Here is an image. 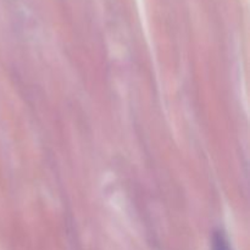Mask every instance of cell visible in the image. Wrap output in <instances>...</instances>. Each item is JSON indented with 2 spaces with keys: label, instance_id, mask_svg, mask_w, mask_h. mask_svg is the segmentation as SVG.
<instances>
[{
  "label": "cell",
  "instance_id": "cell-1",
  "mask_svg": "<svg viewBox=\"0 0 250 250\" xmlns=\"http://www.w3.org/2000/svg\"><path fill=\"white\" fill-rule=\"evenodd\" d=\"M212 250H232L226 236L221 231L214 232L212 234Z\"/></svg>",
  "mask_w": 250,
  "mask_h": 250
}]
</instances>
